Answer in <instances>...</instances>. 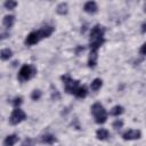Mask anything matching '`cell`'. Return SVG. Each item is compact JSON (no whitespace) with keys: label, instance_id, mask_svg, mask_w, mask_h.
<instances>
[{"label":"cell","instance_id":"obj_1","mask_svg":"<svg viewBox=\"0 0 146 146\" xmlns=\"http://www.w3.org/2000/svg\"><path fill=\"white\" fill-rule=\"evenodd\" d=\"M104 34H105V29L104 26L97 24L95 25L91 30H90V36H89V41H90V49L92 50H98L103 43L105 42V38H104Z\"/></svg>","mask_w":146,"mask_h":146},{"label":"cell","instance_id":"obj_2","mask_svg":"<svg viewBox=\"0 0 146 146\" xmlns=\"http://www.w3.org/2000/svg\"><path fill=\"white\" fill-rule=\"evenodd\" d=\"M91 113H92V115L95 117L96 123L103 124V123L106 122V120H107V112H106V110L104 108V106L100 103L92 104V106H91Z\"/></svg>","mask_w":146,"mask_h":146},{"label":"cell","instance_id":"obj_3","mask_svg":"<svg viewBox=\"0 0 146 146\" xmlns=\"http://www.w3.org/2000/svg\"><path fill=\"white\" fill-rule=\"evenodd\" d=\"M62 81L64 82V87H65V91L67 94H72L74 95L76 89L80 87V81L79 80H73L68 74H65V75H62L60 76Z\"/></svg>","mask_w":146,"mask_h":146},{"label":"cell","instance_id":"obj_4","mask_svg":"<svg viewBox=\"0 0 146 146\" xmlns=\"http://www.w3.org/2000/svg\"><path fill=\"white\" fill-rule=\"evenodd\" d=\"M35 73H36V70L34 66L25 64L21 67V70L18 72V80L21 82H25V81L30 80L31 78H33L35 75Z\"/></svg>","mask_w":146,"mask_h":146},{"label":"cell","instance_id":"obj_5","mask_svg":"<svg viewBox=\"0 0 146 146\" xmlns=\"http://www.w3.org/2000/svg\"><path fill=\"white\" fill-rule=\"evenodd\" d=\"M25 119H26L25 112H24L23 110H21L19 107H17V108H15V110L11 112V114H10V116H9V122H10L11 124L16 125V124L21 123L22 121H24Z\"/></svg>","mask_w":146,"mask_h":146},{"label":"cell","instance_id":"obj_6","mask_svg":"<svg viewBox=\"0 0 146 146\" xmlns=\"http://www.w3.org/2000/svg\"><path fill=\"white\" fill-rule=\"evenodd\" d=\"M122 138H123L124 140H136V139H140V138H141V131H140V130L130 129V130L123 132Z\"/></svg>","mask_w":146,"mask_h":146},{"label":"cell","instance_id":"obj_7","mask_svg":"<svg viewBox=\"0 0 146 146\" xmlns=\"http://www.w3.org/2000/svg\"><path fill=\"white\" fill-rule=\"evenodd\" d=\"M41 39L39 36L38 31H33V32H31V33L27 34V36L25 39V44L26 46H33V44H36Z\"/></svg>","mask_w":146,"mask_h":146},{"label":"cell","instance_id":"obj_8","mask_svg":"<svg viewBox=\"0 0 146 146\" xmlns=\"http://www.w3.org/2000/svg\"><path fill=\"white\" fill-rule=\"evenodd\" d=\"M54 27L52 26H50V25H47V26H43V27H41L40 30H38V33H39V36H40V39H44V38H48V36H50L51 34H52V32H54Z\"/></svg>","mask_w":146,"mask_h":146},{"label":"cell","instance_id":"obj_9","mask_svg":"<svg viewBox=\"0 0 146 146\" xmlns=\"http://www.w3.org/2000/svg\"><path fill=\"white\" fill-rule=\"evenodd\" d=\"M97 60H98V50L90 49L89 57H88V66L91 67V68L95 67L97 65Z\"/></svg>","mask_w":146,"mask_h":146},{"label":"cell","instance_id":"obj_10","mask_svg":"<svg viewBox=\"0 0 146 146\" xmlns=\"http://www.w3.org/2000/svg\"><path fill=\"white\" fill-rule=\"evenodd\" d=\"M83 10L86 13H88V14H95L98 10V6H97V3L95 1H88V2L84 3Z\"/></svg>","mask_w":146,"mask_h":146},{"label":"cell","instance_id":"obj_11","mask_svg":"<svg viewBox=\"0 0 146 146\" xmlns=\"http://www.w3.org/2000/svg\"><path fill=\"white\" fill-rule=\"evenodd\" d=\"M18 141V136L13 133V135H9L5 138L3 140V146H14L16 143Z\"/></svg>","mask_w":146,"mask_h":146},{"label":"cell","instance_id":"obj_12","mask_svg":"<svg viewBox=\"0 0 146 146\" xmlns=\"http://www.w3.org/2000/svg\"><path fill=\"white\" fill-rule=\"evenodd\" d=\"M14 23H15V16L14 15H6L3 17V19H2V24H3V26L6 29L13 27Z\"/></svg>","mask_w":146,"mask_h":146},{"label":"cell","instance_id":"obj_13","mask_svg":"<svg viewBox=\"0 0 146 146\" xmlns=\"http://www.w3.org/2000/svg\"><path fill=\"white\" fill-rule=\"evenodd\" d=\"M56 137L51 133H46V135H42L41 136V141L43 144H48V145H51L54 143H56Z\"/></svg>","mask_w":146,"mask_h":146},{"label":"cell","instance_id":"obj_14","mask_svg":"<svg viewBox=\"0 0 146 146\" xmlns=\"http://www.w3.org/2000/svg\"><path fill=\"white\" fill-rule=\"evenodd\" d=\"M108 136H110L108 130H106V129H104V128H100V129H98V130L96 131V137H97V139H99V140H105V139L108 138Z\"/></svg>","mask_w":146,"mask_h":146},{"label":"cell","instance_id":"obj_15","mask_svg":"<svg viewBox=\"0 0 146 146\" xmlns=\"http://www.w3.org/2000/svg\"><path fill=\"white\" fill-rule=\"evenodd\" d=\"M102 86H103V80L99 79V78H96V79L92 80V82L90 84V88H91L92 91H97L102 88Z\"/></svg>","mask_w":146,"mask_h":146},{"label":"cell","instance_id":"obj_16","mask_svg":"<svg viewBox=\"0 0 146 146\" xmlns=\"http://www.w3.org/2000/svg\"><path fill=\"white\" fill-rule=\"evenodd\" d=\"M56 11H57V14H59V15H66L67 11H68V6H67V3H66V2H60V3L57 6Z\"/></svg>","mask_w":146,"mask_h":146},{"label":"cell","instance_id":"obj_17","mask_svg":"<svg viewBox=\"0 0 146 146\" xmlns=\"http://www.w3.org/2000/svg\"><path fill=\"white\" fill-rule=\"evenodd\" d=\"M11 56H13V51H11V49H9V48H5V49H2V50L0 51V58H1L2 60H8Z\"/></svg>","mask_w":146,"mask_h":146},{"label":"cell","instance_id":"obj_18","mask_svg":"<svg viewBox=\"0 0 146 146\" xmlns=\"http://www.w3.org/2000/svg\"><path fill=\"white\" fill-rule=\"evenodd\" d=\"M87 94H88L87 88H86L84 86H80V87L76 89V91H75L74 96H75V97H78V98H84V97L87 96Z\"/></svg>","mask_w":146,"mask_h":146},{"label":"cell","instance_id":"obj_19","mask_svg":"<svg viewBox=\"0 0 146 146\" xmlns=\"http://www.w3.org/2000/svg\"><path fill=\"white\" fill-rule=\"evenodd\" d=\"M123 112H124V108H123L121 105H115V106L111 110V115H113V116H119V115H121Z\"/></svg>","mask_w":146,"mask_h":146},{"label":"cell","instance_id":"obj_20","mask_svg":"<svg viewBox=\"0 0 146 146\" xmlns=\"http://www.w3.org/2000/svg\"><path fill=\"white\" fill-rule=\"evenodd\" d=\"M41 96H42V92H41V90H39V89H34V90L32 91V94H31L32 100H39V99L41 98Z\"/></svg>","mask_w":146,"mask_h":146},{"label":"cell","instance_id":"obj_21","mask_svg":"<svg viewBox=\"0 0 146 146\" xmlns=\"http://www.w3.org/2000/svg\"><path fill=\"white\" fill-rule=\"evenodd\" d=\"M3 5H5V7H6L7 9L11 10V9H14V8L17 6V2H16V1H13V0H8V1H6Z\"/></svg>","mask_w":146,"mask_h":146},{"label":"cell","instance_id":"obj_22","mask_svg":"<svg viewBox=\"0 0 146 146\" xmlns=\"http://www.w3.org/2000/svg\"><path fill=\"white\" fill-rule=\"evenodd\" d=\"M112 127H113L115 130H119V129H121V128L123 127V121L120 120V119H117V120H115V121L113 122Z\"/></svg>","mask_w":146,"mask_h":146},{"label":"cell","instance_id":"obj_23","mask_svg":"<svg viewBox=\"0 0 146 146\" xmlns=\"http://www.w3.org/2000/svg\"><path fill=\"white\" fill-rule=\"evenodd\" d=\"M22 103H23V98H22V97H15V98L13 99V105H14L15 108L19 107V105H21Z\"/></svg>","mask_w":146,"mask_h":146},{"label":"cell","instance_id":"obj_24","mask_svg":"<svg viewBox=\"0 0 146 146\" xmlns=\"http://www.w3.org/2000/svg\"><path fill=\"white\" fill-rule=\"evenodd\" d=\"M22 146H33V140L31 138H25Z\"/></svg>","mask_w":146,"mask_h":146},{"label":"cell","instance_id":"obj_25","mask_svg":"<svg viewBox=\"0 0 146 146\" xmlns=\"http://www.w3.org/2000/svg\"><path fill=\"white\" fill-rule=\"evenodd\" d=\"M51 98H52V99H55V100H57V99H59V98H60L59 92H58V90H57V89L52 90V92H51Z\"/></svg>","mask_w":146,"mask_h":146},{"label":"cell","instance_id":"obj_26","mask_svg":"<svg viewBox=\"0 0 146 146\" xmlns=\"http://www.w3.org/2000/svg\"><path fill=\"white\" fill-rule=\"evenodd\" d=\"M8 35H9V34H8V32H5V31H1V30H0V40L6 39Z\"/></svg>","mask_w":146,"mask_h":146},{"label":"cell","instance_id":"obj_27","mask_svg":"<svg viewBox=\"0 0 146 146\" xmlns=\"http://www.w3.org/2000/svg\"><path fill=\"white\" fill-rule=\"evenodd\" d=\"M140 55H141V56L145 55V43H143L141 47H140Z\"/></svg>","mask_w":146,"mask_h":146},{"label":"cell","instance_id":"obj_28","mask_svg":"<svg viewBox=\"0 0 146 146\" xmlns=\"http://www.w3.org/2000/svg\"><path fill=\"white\" fill-rule=\"evenodd\" d=\"M83 50H84V47H78V48H76L75 54H76V55H79V54H80V51H83Z\"/></svg>","mask_w":146,"mask_h":146},{"label":"cell","instance_id":"obj_29","mask_svg":"<svg viewBox=\"0 0 146 146\" xmlns=\"http://www.w3.org/2000/svg\"><path fill=\"white\" fill-rule=\"evenodd\" d=\"M145 27H146V24L143 23V25H141V32H143V33H145V30H146Z\"/></svg>","mask_w":146,"mask_h":146}]
</instances>
